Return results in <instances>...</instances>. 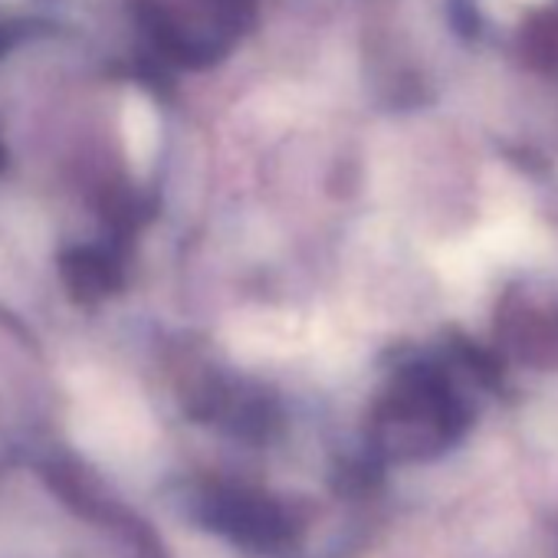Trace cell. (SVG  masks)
Returning a JSON list of instances; mask_svg holds the SVG:
<instances>
[{
	"label": "cell",
	"mask_w": 558,
	"mask_h": 558,
	"mask_svg": "<svg viewBox=\"0 0 558 558\" xmlns=\"http://www.w3.org/2000/svg\"><path fill=\"white\" fill-rule=\"evenodd\" d=\"M63 287L80 303H99L122 287V259L109 246H73L60 256Z\"/></svg>",
	"instance_id": "277c9868"
},
{
	"label": "cell",
	"mask_w": 558,
	"mask_h": 558,
	"mask_svg": "<svg viewBox=\"0 0 558 558\" xmlns=\"http://www.w3.org/2000/svg\"><path fill=\"white\" fill-rule=\"evenodd\" d=\"M135 8L158 53L187 70L230 57L256 21V0H135Z\"/></svg>",
	"instance_id": "3957f363"
},
{
	"label": "cell",
	"mask_w": 558,
	"mask_h": 558,
	"mask_svg": "<svg viewBox=\"0 0 558 558\" xmlns=\"http://www.w3.org/2000/svg\"><path fill=\"white\" fill-rule=\"evenodd\" d=\"M187 509L210 535L263 558H310L319 525L313 502L236 480L201 483Z\"/></svg>",
	"instance_id": "7a4b0ae2"
},
{
	"label": "cell",
	"mask_w": 558,
	"mask_h": 558,
	"mask_svg": "<svg viewBox=\"0 0 558 558\" xmlns=\"http://www.w3.org/2000/svg\"><path fill=\"white\" fill-rule=\"evenodd\" d=\"M470 404L450 368L411 362L391 375L368 421V444L378 460H427L444 453L466 430Z\"/></svg>",
	"instance_id": "6da1fadb"
}]
</instances>
